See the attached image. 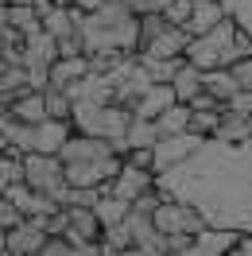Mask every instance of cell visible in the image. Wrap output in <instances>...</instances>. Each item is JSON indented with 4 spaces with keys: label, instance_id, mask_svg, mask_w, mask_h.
<instances>
[{
    "label": "cell",
    "instance_id": "5bb4252c",
    "mask_svg": "<svg viewBox=\"0 0 252 256\" xmlns=\"http://www.w3.org/2000/svg\"><path fill=\"white\" fill-rule=\"evenodd\" d=\"M225 20H229V12H225L221 0H194V16H190V24L182 32H186L190 39H198V35H210L214 28H221Z\"/></svg>",
    "mask_w": 252,
    "mask_h": 256
},
{
    "label": "cell",
    "instance_id": "277c9868",
    "mask_svg": "<svg viewBox=\"0 0 252 256\" xmlns=\"http://www.w3.org/2000/svg\"><path fill=\"white\" fill-rule=\"evenodd\" d=\"M236 35H240V24L233 16L225 20L221 28H214L210 35H198V39H190L186 47V62L194 70H233L236 66Z\"/></svg>",
    "mask_w": 252,
    "mask_h": 256
},
{
    "label": "cell",
    "instance_id": "9c48e42d",
    "mask_svg": "<svg viewBox=\"0 0 252 256\" xmlns=\"http://www.w3.org/2000/svg\"><path fill=\"white\" fill-rule=\"evenodd\" d=\"M156 182H159V175H152V171H140V167H128L124 163V171L112 178L109 186H105V194H112V198H120V202H140L148 190H156Z\"/></svg>",
    "mask_w": 252,
    "mask_h": 256
},
{
    "label": "cell",
    "instance_id": "4316f807",
    "mask_svg": "<svg viewBox=\"0 0 252 256\" xmlns=\"http://www.w3.org/2000/svg\"><path fill=\"white\" fill-rule=\"evenodd\" d=\"M190 16H194V0H171V4L163 8V20H167L171 28H186Z\"/></svg>",
    "mask_w": 252,
    "mask_h": 256
},
{
    "label": "cell",
    "instance_id": "60d3db41",
    "mask_svg": "<svg viewBox=\"0 0 252 256\" xmlns=\"http://www.w3.org/2000/svg\"><path fill=\"white\" fill-rule=\"evenodd\" d=\"M0 74H4V62H0Z\"/></svg>",
    "mask_w": 252,
    "mask_h": 256
},
{
    "label": "cell",
    "instance_id": "f546056e",
    "mask_svg": "<svg viewBox=\"0 0 252 256\" xmlns=\"http://www.w3.org/2000/svg\"><path fill=\"white\" fill-rule=\"evenodd\" d=\"M171 0H124V8L132 12V16H163V8H167Z\"/></svg>",
    "mask_w": 252,
    "mask_h": 256
},
{
    "label": "cell",
    "instance_id": "9a60e30c",
    "mask_svg": "<svg viewBox=\"0 0 252 256\" xmlns=\"http://www.w3.org/2000/svg\"><path fill=\"white\" fill-rule=\"evenodd\" d=\"M90 74H94V70H90V58H86V54L58 58V62L50 66V86H58V90H66V94H70V90H74L78 82H86Z\"/></svg>",
    "mask_w": 252,
    "mask_h": 256
},
{
    "label": "cell",
    "instance_id": "7c38bea8",
    "mask_svg": "<svg viewBox=\"0 0 252 256\" xmlns=\"http://www.w3.org/2000/svg\"><path fill=\"white\" fill-rule=\"evenodd\" d=\"M66 214H70V229H66V237H62L66 244H101L105 225H101V218H97V210L70 206Z\"/></svg>",
    "mask_w": 252,
    "mask_h": 256
},
{
    "label": "cell",
    "instance_id": "f35d334b",
    "mask_svg": "<svg viewBox=\"0 0 252 256\" xmlns=\"http://www.w3.org/2000/svg\"><path fill=\"white\" fill-rule=\"evenodd\" d=\"M8 28V8H0V32Z\"/></svg>",
    "mask_w": 252,
    "mask_h": 256
},
{
    "label": "cell",
    "instance_id": "e575fe53",
    "mask_svg": "<svg viewBox=\"0 0 252 256\" xmlns=\"http://www.w3.org/2000/svg\"><path fill=\"white\" fill-rule=\"evenodd\" d=\"M74 8H78L82 16H97V12L105 8V0H74Z\"/></svg>",
    "mask_w": 252,
    "mask_h": 256
},
{
    "label": "cell",
    "instance_id": "ab89813d",
    "mask_svg": "<svg viewBox=\"0 0 252 256\" xmlns=\"http://www.w3.org/2000/svg\"><path fill=\"white\" fill-rule=\"evenodd\" d=\"M0 8H8V0H0Z\"/></svg>",
    "mask_w": 252,
    "mask_h": 256
},
{
    "label": "cell",
    "instance_id": "ffe728a7",
    "mask_svg": "<svg viewBox=\"0 0 252 256\" xmlns=\"http://www.w3.org/2000/svg\"><path fill=\"white\" fill-rule=\"evenodd\" d=\"M171 90H174V97H178V105H194V101L206 94V74L186 62L182 70H178V78L171 82Z\"/></svg>",
    "mask_w": 252,
    "mask_h": 256
},
{
    "label": "cell",
    "instance_id": "603a6c76",
    "mask_svg": "<svg viewBox=\"0 0 252 256\" xmlns=\"http://www.w3.org/2000/svg\"><path fill=\"white\" fill-rule=\"evenodd\" d=\"M190 105H174V109H167L163 116L156 120V128H159V136L167 140V136H186L190 132Z\"/></svg>",
    "mask_w": 252,
    "mask_h": 256
},
{
    "label": "cell",
    "instance_id": "d4e9b609",
    "mask_svg": "<svg viewBox=\"0 0 252 256\" xmlns=\"http://www.w3.org/2000/svg\"><path fill=\"white\" fill-rule=\"evenodd\" d=\"M43 101H47V116L50 120H66L70 124V116H74V97L58 90V86H47L43 90Z\"/></svg>",
    "mask_w": 252,
    "mask_h": 256
},
{
    "label": "cell",
    "instance_id": "ba28073f",
    "mask_svg": "<svg viewBox=\"0 0 252 256\" xmlns=\"http://www.w3.org/2000/svg\"><path fill=\"white\" fill-rule=\"evenodd\" d=\"M206 140H198V136H167V140H159L156 144V175H167V171H174V167H182L186 160H194L198 156V148H202Z\"/></svg>",
    "mask_w": 252,
    "mask_h": 256
},
{
    "label": "cell",
    "instance_id": "836d02e7",
    "mask_svg": "<svg viewBox=\"0 0 252 256\" xmlns=\"http://www.w3.org/2000/svg\"><path fill=\"white\" fill-rule=\"evenodd\" d=\"M229 109H236V112H244V116H252V90H240V94L229 101Z\"/></svg>",
    "mask_w": 252,
    "mask_h": 256
},
{
    "label": "cell",
    "instance_id": "8fae6325",
    "mask_svg": "<svg viewBox=\"0 0 252 256\" xmlns=\"http://www.w3.org/2000/svg\"><path fill=\"white\" fill-rule=\"evenodd\" d=\"M39 16H43V32H47L54 43H70V39H78V35H82V20H86L78 8H62V4L39 8Z\"/></svg>",
    "mask_w": 252,
    "mask_h": 256
},
{
    "label": "cell",
    "instance_id": "6da1fadb",
    "mask_svg": "<svg viewBox=\"0 0 252 256\" xmlns=\"http://www.w3.org/2000/svg\"><path fill=\"white\" fill-rule=\"evenodd\" d=\"M156 186L163 198L194 206L210 229L252 233V144L206 140L194 160L159 175Z\"/></svg>",
    "mask_w": 252,
    "mask_h": 256
},
{
    "label": "cell",
    "instance_id": "4dcf8cb0",
    "mask_svg": "<svg viewBox=\"0 0 252 256\" xmlns=\"http://www.w3.org/2000/svg\"><path fill=\"white\" fill-rule=\"evenodd\" d=\"M24 222H28V218H24V214H20L4 194H0V229H4V233H12V229H20Z\"/></svg>",
    "mask_w": 252,
    "mask_h": 256
},
{
    "label": "cell",
    "instance_id": "5b68a950",
    "mask_svg": "<svg viewBox=\"0 0 252 256\" xmlns=\"http://www.w3.org/2000/svg\"><path fill=\"white\" fill-rule=\"evenodd\" d=\"M24 182L35 194H47V198H54L66 210L70 182H66V167L58 156H24Z\"/></svg>",
    "mask_w": 252,
    "mask_h": 256
},
{
    "label": "cell",
    "instance_id": "8992f818",
    "mask_svg": "<svg viewBox=\"0 0 252 256\" xmlns=\"http://www.w3.org/2000/svg\"><path fill=\"white\" fill-rule=\"evenodd\" d=\"M156 229L163 237H202L210 225H206V218L194 206L174 202V198H163V206L156 210Z\"/></svg>",
    "mask_w": 252,
    "mask_h": 256
},
{
    "label": "cell",
    "instance_id": "f1b7e54d",
    "mask_svg": "<svg viewBox=\"0 0 252 256\" xmlns=\"http://www.w3.org/2000/svg\"><path fill=\"white\" fill-rule=\"evenodd\" d=\"M221 4H225V12L252 35V0H221Z\"/></svg>",
    "mask_w": 252,
    "mask_h": 256
},
{
    "label": "cell",
    "instance_id": "74e56055",
    "mask_svg": "<svg viewBox=\"0 0 252 256\" xmlns=\"http://www.w3.org/2000/svg\"><path fill=\"white\" fill-rule=\"evenodd\" d=\"M109 256H148L144 248H128V252H109Z\"/></svg>",
    "mask_w": 252,
    "mask_h": 256
},
{
    "label": "cell",
    "instance_id": "8d00e7d4",
    "mask_svg": "<svg viewBox=\"0 0 252 256\" xmlns=\"http://www.w3.org/2000/svg\"><path fill=\"white\" fill-rule=\"evenodd\" d=\"M0 256H8V233L0 229Z\"/></svg>",
    "mask_w": 252,
    "mask_h": 256
},
{
    "label": "cell",
    "instance_id": "7402d4cb",
    "mask_svg": "<svg viewBox=\"0 0 252 256\" xmlns=\"http://www.w3.org/2000/svg\"><path fill=\"white\" fill-rule=\"evenodd\" d=\"M206 94L221 101V105H229L236 94H240V82L233 78V70H210L206 74Z\"/></svg>",
    "mask_w": 252,
    "mask_h": 256
},
{
    "label": "cell",
    "instance_id": "d6986e66",
    "mask_svg": "<svg viewBox=\"0 0 252 256\" xmlns=\"http://www.w3.org/2000/svg\"><path fill=\"white\" fill-rule=\"evenodd\" d=\"M174 105H178V97H174L171 86H152V90L140 97V105H136L132 112H136L140 120H159V116H163L167 109H174Z\"/></svg>",
    "mask_w": 252,
    "mask_h": 256
},
{
    "label": "cell",
    "instance_id": "44dd1931",
    "mask_svg": "<svg viewBox=\"0 0 252 256\" xmlns=\"http://www.w3.org/2000/svg\"><path fill=\"white\" fill-rule=\"evenodd\" d=\"M12 116H16L20 124H43V120H50L47 116V101H43V90H32L28 97H20L16 105H12Z\"/></svg>",
    "mask_w": 252,
    "mask_h": 256
},
{
    "label": "cell",
    "instance_id": "484cf974",
    "mask_svg": "<svg viewBox=\"0 0 252 256\" xmlns=\"http://www.w3.org/2000/svg\"><path fill=\"white\" fill-rule=\"evenodd\" d=\"M128 214H132V206H128V202H120V198H112V194H105V198L97 202V218H101V225H105V229L124 225Z\"/></svg>",
    "mask_w": 252,
    "mask_h": 256
},
{
    "label": "cell",
    "instance_id": "d590c367",
    "mask_svg": "<svg viewBox=\"0 0 252 256\" xmlns=\"http://www.w3.org/2000/svg\"><path fill=\"white\" fill-rule=\"evenodd\" d=\"M8 8H39V0H8Z\"/></svg>",
    "mask_w": 252,
    "mask_h": 256
},
{
    "label": "cell",
    "instance_id": "1f68e13d",
    "mask_svg": "<svg viewBox=\"0 0 252 256\" xmlns=\"http://www.w3.org/2000/svg\"><path fill=\"white\" fill-rule=\"evenodd\" d=\"M124 163H128V167H140V171H152V175H156V148H148V152H128Z\"/></svg>",
    "mask_w": 252,
    "mask_h": 256
},
{
    "label": "cell",
    "instance_id": "d6a6232c",
    "mask_svg": "<svg viewBox=\"0 0 252 256\" xmlns=\"http://www.w3.org/2000/svg\"><path fill=\"white\" fill-rule=\"evenodd\" d=\"M233 78L240 82V90H252V58H244V62L233 66Z\"/></svg>",
    "mask_w": 252,
    "mask_h": 256
},
{
    "label": "cell",
    "instance_id": "e0dca14e",
    "mask_svg": "<svg viewBox=\"0 0 252 256\" xmlns=\"http://www.w3.org/2000/svg\"><path fill=\"white\" fill-rule=\"evenodd\" d=\"M218 140L221 144H252V116H244V112H236V109H221V132H218Z\"/></svg>",
    "mask_w": 252,
    "mask_h": 256
},
{
    "label": "cell",
    "instance_id": "30bf717a",
    "mask_svg": "<svg viewBox=\"0 0 252 256\" xmlns=\"http://www.w3.org/2000/svg\"><path fill=\"white\" fill-rule=\"evenodd\" d=\"M4 198H8V202H12V206L24 214V218H28V222H47V218H54V214L62 210L54 198H47V194H35L28 182H16V186L4 194Z\"/></svg>",
    "mask_w": 252,
    "mask_h": 256
},
{
    "label": "cell",
    "instance_id": "52a82bcc",
    "mask_svg": "<svg viewBox=\"0 0 252 256\" xmlns=\"http://www.w3.org/2000/svg\"><path fill=\"white\" fill-rule=\"evenodd\" d=\"M58 160L62 167H90V163H109V160H124L109 140H97V136H82L74 132L70 136V144L58 152Z\"/></svg>",
    "mask_w": 252,
    "mask_h": 256
},
{
    "label": "cell",
    "instance_id": "cb8c5ba5",
    "mask_svg": "<svg viewBox=\"0 0 252 256\" xmlns=\"http://www.w3.org/2000/svg\"><path fill=\"white\" fill-rule=\"evenodd\" d=\"M163 136H159L156 120H132V128H128V152H148V148H156Z\"/></svg>",
    "mask_w": 252,
    "mask_h": 256
},
{
    "label": "cell",
    "instance_id": "83f0119b",
    "mask_svg": "<svg viewBox=\"0 0 252 256\" xmlns=\"http://www.w3.org/2000/svg\"><path fill=\"white\" fill-rule=\"evenodd\" d=\"M167 28H171V24H167L163 16H144V20H140V50H144V47H152L159 35L167 32Z\"/></svg>",
    "mask_w": 252,
    "mask_h": 256
},
{
    "label": "cell",
    "instance_id": "3957f363",
    "mask_svg": "<svg viewBox=\"0 0 252 256\" xmlns=\"http://www.w3.org/2000/svg\"><path fill=\"white\" fill-rule=\"evenodd\" d=\"M136 120V112L124 105H74L70 124L82 136H97V140H109L120 156H128V128Z\"/></svg>",
    "mask_w": 252,
    "mask_h": 256
},
{
    "label": "cell",
    "instance_id": "4fadbf2b",
    "mask_svg": "<svg viewBox=\"0 0 252 256\" xmlns=\"http://www.w3.org/2000/svg\"><path fill=\"white\" fill-rule=\"evenodd\" d=\"M47 225L43 222H24L20 229L8 233V256H39L47 248Z\"/></svg>",
    "mask_w": 252,
    "mask_h": 256
},
{
    "label": "cell",
    "instance_id": "7a4b0ae2",
    "mask_svg": "<svg viewBox=\"0 0 252 256\" xmlns=\"http://www.w3.org/2000/svg\"><path fill=\"white\" fill-rule=\"evenodd\" d=\"M82 43H86V54H97V50L140 54V16H132L124 4H105L97 16L82 20Z\"/></svg>",
    "mask_w": 252,
    "mask_h": 256
},
{
    "label": "cell",
    "instance_id": "ac0fdd59",
    "mask_svg": "<svg viewBox=\"0 0 252 256\" xmlns=\"http://www.w3.org/2000/svg\"><path fill=\"white\" fill-rule=\"evenodd\" d=\"M186 47H190V35L182 28H167L159 35L152 47H144L140 54L144 58H186Z\"/></svg>",
    "mask_w": 252,
    "mask_h": 256
},
{
    "label": "cell",
    "instance_id": "2e32d148",
    "mask_svg": "<svg viewBox=\"0 0 252 256\" xmlns=\"http://www.w3.org/2000/svg\"><path fill=\"white\" fill-rule=\"evenodd\" d=\"M244 237V233H225V229H206L202 237L190 244L186 252L178 256H229V248H233L236 240Z\"/></svg>",
    "mask_w": 252,
    "mask_h": 256
}]
</instances>
